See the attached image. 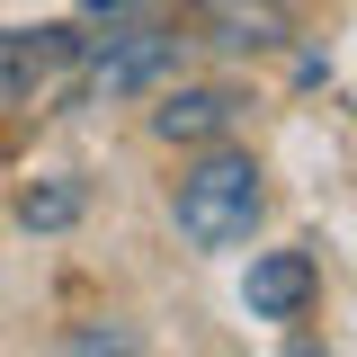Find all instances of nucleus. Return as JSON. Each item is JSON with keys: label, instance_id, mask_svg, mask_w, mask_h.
Listing matches in <instances>:
<instances>
[{"label": "nucleus", "instance_id": "1a4fd4ad", "mask_svg": "<svg viewBox=\"0 0 357 357\" xmlns=\"http://www.w3.org/2000/svg\"><path fill=\"white\" fill-rule=\"evenodd\" d=\"M89 9H143V0H89Z\"/></svg>", "mask_w": 357, "mask_h": 357}, {"label": "nucleus", "instance_id": "423d86ee", "mask_svg": "<svg viewBox=\"0 0 357 357\" xmlns=\"http://www.w3.org/2000/svg\"><path fill=\"white\" fill-rule=\"evenodd\" d=\"M241 126V89H170L161 107H152V134L161 143H223V134Z\"/></svg>", "mask_w": 357, "mask_h": 357}, {"label": "nucleus", "instance_id": "f257e3e1", "mask_svg": "<svg viewBox=\"0 0 357 357\" xmlns=\"http://www.w3.org/2000/svg\"><path fill=\"white\" fill-rule=\"evenodd\" d=\"M259 206H268V188H259V161H250V152H206L197 170L178 178V232H188L197 250L250 241Z\"/></svg>", "mask_w": 357, "mask_h": 357}, {"label": "nucleus", "instance_id": "9d476101", "mask_svg": "<svg viewBox=\"0 0 357 357\" xmlns=\"http://www.w3.org/2000/svg\"><path fill=\"white\" fill-rule=\"evenodd\" d=\"M286 357H321V349H312V340H295V349H286Z\"/></svg>", "mask_w": 357, "mask_h": 357}, {"label": "nucleus", "instance_id": "0eeeda50", "mask_svg": "<svg viewBox=\"0 0 357 357\" xmlns=\"http://www.w3.org/2000/svg\"><path fill=\"white\" fill-rule=\"evenodd\" d=\"M72 215H81V178H45V188L18 197V223H27V232H63Z\"/></svg>", "mask_w": 357, "mask_h": 357}, {"label": "nucleus", "instance_id": "6e6552de", "mask_svg": "<svg viewBox=\"0 0 357 357\" xmlns=\"http://www.w3.org/2000/svg\"><path fill=\"white\" fill-rule=\"evenodd\" d=\"M72 349L81 357H143V340H134V331H81Z\"/></svg>", "mask_w": 357, "mask_h": 357}, {"label": "nucleus", "instance_id": "7ed1b4c3", "mask_svg": "<svg viewBox=\"0 0 357 357\" xmlns=\"http://www.w3.org/2000/svg\"><path fill=\"white\" fill-rule=\"evenodd\" d=\"M81 36L72 27H0V107H36L72 81Z\"/></svg>", "mask_w": 357, "mask_h": 357}, {"label": "nucleus", "instance_id": "20e7f679", "mask_svg": "<svg viewBox=\"0 0 357 357\" xmlns=\"http://www.w3.org/2000/svg\"><path fill=\"white\" fill-rule=\"evenodd\" d=\"M188 36L215 45V54H268V45L295 36V9L286 0H197Z\"/></svg>", "mask_w": 357, "mask_h": 357}, {"label": "nucleus", "instance_id": "f03ea898", "mask_svg": "<svg viewBox=\"0 0 357 357\" xmlns=\"http://www.w3.org/2000/svg\"><path fill=\"white\" fill-rule=\"evenodd\" d=\"M178 63V36L170 27H126V36H107V45H89L81 63H72V107H107V98H126V89H143V81H161Z\"/></svg>", "mask_w": 357, "mask_h": 357}, {"label": "nucleus", "instance_id": "39448f33", "mask_svg": "<svg viewBox=\"0 0 357 357\" xmlns=\"http://www.w3.org/2000/svg\"><path fill=\"white\" fill-rule=\"evenodd\" d=\"M312 286H321L312 250H259V259H250V277H241V304L259 312V321H304Z\"/></svg>", "mask_w": 357, "mask_h": 357}]
</instances>
